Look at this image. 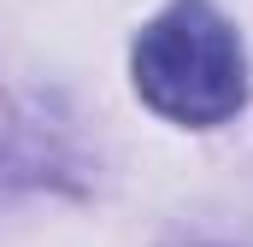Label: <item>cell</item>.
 Returning <instances> with one entry per match:
<instances>
[{
  "mask_svg": "<svg viewBox=\"0 0 253 247\" xmlns=\"http://www.w3.org/2000/svg\"><path fill=\"white\" fill-rule=\"evenodd\" d=\"M135 88L177 124H224L248 100V59L212 0H171L135 41Z\"/></svg>",
  "mask_w": 253,
  "mask_h": 247,
  "instance_id": "cell-1",
  "label": "cell"
}]
</instances>
